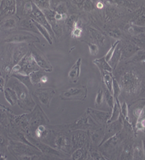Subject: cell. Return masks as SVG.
<instances>
[{
	"instance_id": "obj_5",
	"label": "cell",
	"mask_w": 145,
	"mask_h": 160,
	"mask_svg": "<svg viewBox=\"0 0 145 160\" xmlns=\"http://www.w3.org/2000/svg\"><path fill=\"white\" fill-rule=\"evenodd\" d=\"M31 113H26L19 116L13 115L12 118V128L19 130L26 135L30 134V125H31Z\"/></svg>"
},
{
	"instance_id": "obj_16",
	"label": "cell",
	"mask_w": 145,
	"mask_h": 160,
	"mask_svg": "<svg viewBox=\"0 0 145 160\" xmlns=\"http://www.w3.org/2000/svg\"><path fill=\"white\" fill-rule=\"evenodd\" d=\"M86 112L94 122L97 123L98 126H104V127L106 126L108 119L111 117L110 112L101 111L91 108H88Z\"/></svg>"
},
{
	"instance_id": "obj_1",
	"label": "cell",
	"mask_w": 145,
	"mask_h": 160,
	"mask_svg": "<svg viewBox=\"0 0 145 160\" xmlns=\"http://www.w3.org/2000/svg\"><path fill=\"white\" fill-rule=\"evenodd\" d=\"M12 89L16 91L18 96V105L21 109L31 112L36 106V102L30 94L29 89L25 85L15 79L12 84Z\"/></svg>"
},
{
	"instance_id": "obj_62",
	"label": "cell",
	"mask_w": 145,
	"mask_h": 160,
	"mask_svg": "<svg viewBox=\"0 0 145 160\" xmlns=\"http://www.w3.org/2000/svg\"><path fill=\"white\" fill-rule=\"evenodd\" d=\"M2 126L1 125H0V131H1V128H2Z\"/></svg>"
},
{
	"instance_id": "obj_28",
	"label": "cell",
	"mask_w": 145,
	"mask_h": 160,
	"mask_svg": "<svg viewBox=\"0 0 145 160\" xmlns=\"http://www.w3.org/2000/svg\"><path fill=\"white\" fill-rule=\"evenodd\" d=\"M18 26H19V29L20 30L33 32L39 34L37 28L36 27L34 22H33V20L31 19H24L20 22Z\"/></svg>"
},
{
	"instance_id": "obj_13",
	"label": "cell",
	"mask_w": 145,
	"mask_h": 160,
	"mask_svg": "<svg viewBox=\"0 0 145 160\" xmlns=\"http://www.w3.org/2000/svg\"><path fill=\"white\" fill-rule=\"evenodd\" d=\"M123 127H124V119H123L122 116L121 115L120 118L117 121L108 123V124L106 125L105 129H104V138H103L99 146H101L103 143L105 142L107 140L111 139V137L114 136L118 133L121 132Z\"/></svg>"
},
{
	"instance_id": "obj_48",
	"label": "cell",
	"mask_w": 145,
	"mask_h": 160,
	"mask_svg": "<svg viewBox=\"0 0 145 160\" xmlns=\"http://www.w3.org/2000/svg\"><path fill=\"white\" fill-rule=\"evenodd\" d=\"M128 106L127 103L124 102L122 105H121V115L123 116V119L126 121H129V116H128Z\"/></svg>"
},
{
	"instance_id": "obj_25",
	"label": "cell",
	"mask_w": 145,
	"mask_h": 160,
	"mask_svg": "<svg viewBox=\"0 0 145 160\" xmlns=\"http://www.w3.org/2000/svg\"><path fill=\"white\" fill-rule=\"evenodd\" d=\"M134 148L131 143H127L123 147L121 153L120 154V160H134Z\"/></svg>"
},
{
	"instance_id": "obj_33",
	"label": "cell",
	"mask_w": 145,
	"mask_h": 160,
	"mask_svg": "<svg viewBox=\"0 0 145 160\" xmlns=\"http://www.w3.org/2000/svg\"><path fill=\"white\" fill-rule=\"evenodd\" d=\"M88 146H84L75 151L71 155V160H85L87 159Z\"/></svg>"
},
{
	"instance_id": "obj_37",
	"label": "cell",
	"mask_w": 145,
	"mask_h": 160,
	"mask_svg": "<svg viewBox=\"0 0 145 160\" xmlns=\"http://www.w3.org/2000/svg\"><path fill=\"white\" fill-rule=\"evenodd\" d=\"M11 76L15 78L16 79H17L18 81H19L21 83H22L23 85H25L29 89H30L31 86H32V83H31L29 76L22 74H13Z\"/></svg>"
},
{
	"instance_id": "obj_59",
	"label": "cell",
	"mask_w": 145,
	"mask_h": 160,
	"mask_svg": "<svg viewBox=\"0 0 145 160\" xmlns=\"http://www.w3.org/2000/svg\"><path fill=\"white\" fill-rule=\"evenodd\" d=\"M96 6L98 8V9H102L103 6H104V3L101 2H98L96 4Z\"/></svg>"
},
{
	"instance_id": "obj_31",
	"label": "cell",
	"mask_w": 145,
	"mask_h": 160,
	"mask_svg": "<svg viewBox=\"0 0 145 160\" xmlns=\"http://www.w3.org/2000/svg\"><path fill=\"white\" fill-rule=\"evenodd\" d=\"M88 30H89V33L91 37L92 38L98 45L102 46L104 43V40H105V37H104V35H103L101 32L94 29V28H88Z\"/></svg>"
},
{
	"instance_id": "obj_8",
	"label": "cell",
	"mask_w": 145,
	"mask_h": 160,
	"mask_svg": "<svg viewBox=\"0 0 145 160\" xmlns=\"http://www.w3.org/2000/svg\"><path fill=\"white\" fill-rule=\"evenodd\" d=\"M29 51L31 53V55H32L35 61L37 63L40 69L43 70L44 72H50L52 71V66L49 62L47 57L33 43L30 45Z\"/></svg>"
},
{
	"instance_id": "obj_55",
	"label": "cell",
	"mask_w": 145,
	"mask_h": 160,
	"mask_svg": "<svg viewBox=\"0 0 145 160\" xmlns=\"http://www.w3.org/2000/svg\"><path fill=\"white\" fill-rule=\"evenodd\" d=\"M9 145V140L6 139V138L0 133V146L1 147H8Z\"/></svg>"
},
{
	"instance_id": "obj_40",
	"label": "cell",
	"mask_w": 145,
	"mask_h": 160,
	"mask_svg": "<svg viewBox=\"0 0 145 160\" xmlns=\"http://www.w3.org/2000/svg\"><path fill=\"white\" fill-rule=\"evenodd\" d=\"M104 99H105L106 103L108 104V107L110 109H112V108L114 107V102H115V99H114V96H113V94L110 91H108L106 88L104 89Z\"/></svg>"
},
{
	"instance_id": "obj_46",
	"label": "cell",
	"mask_w": 145,
	"mask_h": 160,
	"mask_svg": "<svg viewBox=\"0 0 145 160\" xmlns=\"http://www.w3.org/2000/svg\"><path fill=\"white\" fill-rule=\"evenodd\" d=\"M32 1H26L25 2L24 5V9H23L22 15L23 16H29L31 14V12H32Z\"/></svg>"
},
{
	"instance_id": "obj_50",
	"label": "cell",
	"mask_w": 145,
	"mask_h": 160,
	"mask_svg": "<svg viewBox=\"0 0 145 160\" xmlns=\"http://www.w3.org/2000/svg\"><path fill=\"white\" fill-rule=\"evenodd\" d=\"M90 156L94 160H109L104 155L98 151H92L90 152Z\"/></svg>"
},
{
	"instance_id": "obj_47",
	"label": "cell",
	"mask_w": 145,
	"mask_h": 160,
	"mask_svg": "<svg viewBox=\"0 0 145 160\" xmlns=\"http://www.w3.org/2000/svg\"><path fill=\"white\" fill-rule=\"evenodd\" d=\"M120 42H121V40H117L115 42L113 43V45H112V46H111V47L110 48V49L108 50V52H107L105 56H104V58H105L106 61L108 62V61H109V60L111 59V56H112L113 53H114V50H115L116 47H117V46H118V45L120 43Z\"/></svg>"
},
{
	"instance_id": "obj_53",
	"label": "cell",
	"mask_w": 145,
	"mask_h": 160,
	"mask_svg": "<svg viewBox=\"0 0 145 160\" xmlns=\"http://www.w3.org/2000/svg\"><path fill=\"white\" fill-rule=\"evenodd\" d=\"M94 2L91 1H85L84 4L82 6V8L86 12H91V10H93V9H94Z\"/></svg>"
},
{
	"instance_id": "obj_61",
	"label": "cell",
	"mask_w": 145,
	"mask_h": 160,
	"mask_svg": "<svg viewBox=\"0 0 145 160\" xmlns=\"http://www.w3.org/2000/svg\"><path fill=\"white\" fill-rule=\"evenodd\" d=\"M85 160H94V159H93L91 157H90V158H87Z\"/></svg>"
},
{
	"instance_id": "obj_32",
	"label": "cell",
	"mask_w": 145,
	"mask_h": 160,
	"mask_svg": "<svg viewBox=\"0 0 145 160\" xmlns=\"http://www.w3.org/2000/svg\"><path fill=\"white\" fill-rule=\"evenodd\" d=\"M121 116V104L119 102V100L117 99L115 100V102H114V107L112 108V111L111 113V117L108 119V123L113 122L117 121Z\"/></svg>"
},
{
	"instance_id": "obj_27",
	"label": "cell",
	"mask_w": 145,
	"mask_h": 160,
	"mask_svg": "<svg viewBox=\"0 0 145 160\" xmlns=\"http://www.w3.org/2000/svg\"><path fill=\"white\" fill-rule=\"evenodd\" d=\"M121 59H122V54H121V42H120V43L118 45L115 50H114L111 59L108 61V64L110 65V66H111V69L113 70L115 69Z\"/></svg>"
},
{
	"instance_id": "obj_54",
	"label": "cell",
	"mask_w": 145,
	"mask_h": 160,
	"mask_svg": "<svg viewBox=\"0 0 145 160\" xmlns=\"http://www.w3.org/2000/svg\"><path fill=\"white\" fill-rule=\"evenodd\" d=\"M134 26H141V27H145V14L141 15L138 19H136V21L134 22Z\"/></svg>"
},
{
	"instance_id": "obj_3",
	"label": "cell",
	"mask_w": 145,
	"mask_h": 160,
	"mask_svg": "<svg viewBox=\"0 0 145 160\" xmlns=\"http://www.w3.org/2000/svg\"><path fill=\"white\" fill-rule=\"evenodd\" d=\"M121 90L131 95L138 94L141 89V82L139 77L133 72H126L121 77L120 83Z\"/></svg>"
},
{
	"instance_id": "obj_60",
	"label": "cell",
	"mask_w": 145,
	"mask_h": 160,
	"mask_svg": "<svg viewBox=\"0 0 145 160\" xmlns=\"http://www.w3.org/2000/svg\"><path fill=\"white\" fill-rule=\"evenodd\" d=\"M142 142H143V150H144V154L145 156V136L143 137Z\"/></svg>"
},
{
	"instance_id": "obj_26",
	"label": "cell",
	"mask_w": 145,
	"mask_h": 160,
	"mask_svg": "<svg viewBox=\"0 0 145 160\" xmlns=\"http://www.w3.org/2000/svg\"><path fill=\"white\" fill-rule=\"evenodd\" d=\"M104 129H103L102 128H100V129L95 128V129H91L89 132V136L91 139V142L94 144L98 145V146H100L103 138H104Z\"/></svg>"
},
{
	"instance_id": "obj_14",
	"label": "cell",
	"mask_w": 145,
	"mask_h": 160,
	"mask_svg": "<svg viewBox=\"0 0 145 160\" xmlns=\"http://www.w3.org/2000/svg\"><path fill=\"white\" fill-rule=\"evenodd\" d=\"M29 17L30 19L34 20L35 22H38L39 24L41 25V26H42L43 27L46 28L48 32V33L50 34V36H51V38L55 37V33L54 32H53L52 28H51L50 23L48 22V21L46 18L45 15L43 14L42 12H41L34 3H33L32 5V12H31V14L30 15Z\"/></svg>"
},
{
	"instance_id": "obj_64",
	"label": "cell",
	"mask_w": 145,
	"mask_h": 160,
	"mask_svg": "<svg viewBox=\"0 0 145 160\" xmlns=\"http://www.w3.org/2000/svg\"><path fill=\"white\" fill-rule=\"evenodd\" d=\"M144 63H145V61H144Z\"/></svg>"
},
{
	"instance_id": "obj_52",
	"label": "cell",
	"mask_w": 145,
	"mask_h": 160,
	"mask_svg": "<svg viewBox=\"0 0 145 160\" xmlns=\"http://www.w3.org/2000/svg\"><path fill=\"white\" fill-rule=\"evenodd\" d=\"M108 35L110 36L113 38H115V39H120L121 37V32L119 29H109L108 31Z\"/></svg>"
},
{
	"instance_id": "obj_49",
	"label": "cell",
	"mask_w": 145,
	"mask_h": 160,
	"mask_svg": "<svg viewBox=\"0 0 145 160\" xmlns=\"http://www.w3.org/2000/svg\"><path fill=\"white\" fill-rule=\"evenodd\" d=\"M104 102V92L101 89H100L98 91L95 98V105L97 106H100L102 105Z\"/></svg>"
},
{
	"instance_id": "obj_17",
	"label": "cell",
	"mask_w": 145,
	"mask_h": 160,
	"mask_svg": "<svg viewBox=\"0 0 145 160\" xmlns=\"http://www.w3.org/2000/svg\"><path fill=\"white\" fill-rule=\"evenodd\" d=\"M71 150L75 151L85 146L88 142V133L84 130H75L71 134Z\"/></svg>"
},
{
	"instance_id": "obj_22",
	"label": "cell",
	"mask_w": 145,
	"mask_h": 160,
	"mask_svg": "<svg viewBox=\"0 0 145 160\" xmlns=\"http://www.w3.org/2000/svg\"><path fill=\"white\" fill-rule=\"evenodd\" d=\"M29 52V48L26 45L18 46L12 52V66L17 65Z\"/></svg>"
},
{
	"instance_id": "obj_41",
	"label": "cell",
	"mask_w": 145,
	"mask_h": 160,
	"mask_svg": "<svg viewBox=\"0 0 145 160\" xmlns=\"http://www.w3.org/2000/svg\"><path fill=\"white\" fill-rule=\"evenodd\" d=\"M77 21V16H75V15H71V16H67V18H66L65 22L66 28H67V30L69 32H72L73 29H74L75 24V22Z\"/></svg>"
},
{
	"instance_id": "obj_39",
	"label": "cell",
	"mask_w": 145,
	"mask_h": 160,
	"mask_svg": "<svg viewBox=\"0 0 145 160\" xmlns=\"http://www.w3.org/2000/svg\"><path fill=\"white\" fill-rule=\"evenodd\" d=\"M131 40H132V42L134 43L140 49L145 50V35L144 33L132 36Z\"/></svg>"
},
{
	"instance_id": "obj_19",
	"label": "cell",
	"mask_w": 145,
	"mask_h": 160,
	"mask_svg": "<svg viewBox=\"0 0 145 160\" xmlns=\"http://www.w3.org/2000/svg\"><path fill=\"white\" fill-rule=\"evenodd\" d=\"M121 54H122V57L127 58V59H130L132 57L134 54L141 50L138 46H136L134 43L132 42H121Z\"/></svg>"
},
{
	"instance_id": "obj_42",
	"label": "cell",
	"mask_w": 145,
	"mask_h": 160,
	"mask_svg": "<svg viewBox=\"0 0 145 160\" xmlns=\"http://www.w3.org/2000/svg\"><path fill=\"white\" fill-rule=\"evenodd\" d=\"M121 91H122V90H121V86H120L119 83H118V82L114 78V79H113L112 84V94L114 99H118V97H119L120 95L121 94Z\"/></svg>"
},
{
	"instance_id": "obj_6",
	"label": "cell",
	"mask_w": 145,
	"mask_h": 160,
	"mask_svg": "<svg viewBox=\"0 0 145 160\" xmlns=\"http://www.w3.org/2000/svg\"><path fill=\"white\" fill-rule=\"evenodd\" d=\"M67 127L68 129L72 130V131H75V130H84V131H85V129L91 130L98 128V125L93 121L92 119L87 113V112H85L79 119H78L71 124L68 125Z\"/></svg>"
},
{
	"instance_id": "obj_51",
	"label": "cell",
	"mask_w": 145,
	"mask_h": 160,
	"mask_svg": "<svg viewBox=\"0 0 145 160\" xmlns=\"http://www.w3.org/2000/svg\"><path fill=\"white\" fill-rule=\"evenodd\" d=\"M86 44L88 46L89 48V52L91 53V55L92 56H97L98 54V45L95 43H91L88 42H85Z\"/></svg>"
},
{
	"instance_id": "obj_38",
	"label": "cell",
	"mask_w": 145,
	"mask_h": 160,
	"mask_svg": "<svg viewBox=\"0 0 145 160\" xmlns=\"http://www.w3.org/2000/svg\"><path fill=\"white\" fill-rule=\"evenodd\" d=\"M48 134H49V131L46 125H40L35 130V135L37 139H45L48 137Z\"/></svg>"
},
{
	"instance_id": "obj_57",
	"label": "cell",
	"mask_w": 145,
	"mask_h": 160,
	"mask_svg": "<svg viewBox=\"0 0 145 160\" xmlns=\"http://www.w3.org/2000/svg\"><path fill=\"white\" fill-rule=\"evenodd\" d=\"M6 80H5L3 76H0V92H4L5 89V84H6Z\"/></svg>"
},
{
	"instance_id": "obj_35",
	"label": "cell",
	"mask_w": 145,
	"mask_h": 160,
	"mask_svg": "<svg viewBox=\"0 0 145 160\" xmlns=\"http://www.w3.org/2000/svg\"><path fill=\"white\" fill-rule=\"evenodd\" d=\"M33 22H34L36 27L37 28V29H38V31H39V34L41 35V36H42L43 37H44L45 39H46V41H47L50 45H52L53 44L52 38H51V36H50V34L48 33L47 29H46L45 27H43L42 26H41V25L39 24L38 22H35L34 20H33Z\"/></svg>"
},
{
	"instance_id": "obj_45",
	"label": "cell",
	"mask_w": 145,
	"mask_h": 160,
	"mask_svg": "<svg viewBox=\"0 0 145 160\" xmlns=\"http://www.w3.org/2000/svg\"><path fill=\"white\" fill-rule=\"evenodd\" d=\"M32 2L41 11L51 9V2H50V1H32Z\"/></svg>"
},
{
	"instance_id": "obj_29",
	"label": "cell",
	"mask_w": 145,
	"mask_h": 160,
	"mask_svg": "<svg viewBox=\"0 0 145 160\" xmlns=\"http://www.w3.org/2000/svg\"><path fill=\"white\" fill-rule=\"evenodd\" d=\"M5 98L11 106H15L18 102V96L16 91L11 87H6L4 92Z\"/></svg>"
},
{
	"instance_id": "obj_44",
	"label": "cell",
	"mask_w": 145,
	"mask_h": 160,
	"mask_svg": "<svg viewBox=\"0 0 145 160\" xmlns=\"http://www.w3.org/2000/svg\"><path fill=\"white\" fill-rule=\"evenodd\" d=\"M130 62H144L145 61V50H139L135 54L129 59Z\"/></svg>"
},
{
	"instance_id": "obj_36",
	"label": "cell",
	"mask_w": 145,
	"mask_h": 160,
	"mask_svg": "<svg viewBox=\"0 0 145 160\" xmlns=\"http://www.w3.org/2000/svg\"><path fill=\"white\" fill-rule=\"evenodd\" d=\"M45 75L46 74H45L44 71L41 69H39L38 70V71L31 72V74L29 75V77H30V79H31V83H32V85H36V84H39V83H41V79H42V77L45 76Z\"/></svg>"
},
{
	"instance_id": "obj_7",
	"label": "cell",
	"mask_w": 145,
	"mask_h": 160,
	"mask_svg": "<svg viewBox=\"0 0 145 160\" xmlns=\"http://www.w3.org/2000/svg\"><path fill=\"white\" fill-rule=\"evenodd\" d=\"M88 90L85 86L81 87H72L62 92L60 97L63 100H78L84 101L87 98Z\"/></svg>"
},
{
	"instance_id": "obj_21",
	"label": "cell",
	"mask_w": 145,
	"mask_h": 160,
	"mask_svg": "<svg viewBox=\"0 0 145 160\" xmlns=\"http://www.w3.org/2000/svg\"><path fill=\"white\" fill-rule=\"evenodd\" d=\"M13 114L10 109L0 104V125L4 128H8L11 125Z\"/></svg>"
},
{
	"instance_id": "obj_23",
	"label": "cell",
	"mask_w": 145,
	"mask_h": 160,
	"mask_svg": "<svg viewBox=\"0 0 145 160\" xmlns=\"http://www.w3.org/2000/svg\"><path fill=\"white\" fill-rule=\"evenodd\" d=\"M81 58H79L76 62L71 66V69L68 72V78L72 82L76 83L79 79L80 73H81Z\"/></svg>"
},
{
	"instance_id": "obj_11",
	"label": "cell",
	"mask_w": 145,
	"mask_h": 160,
	"mask_svg": "<svg viewBox=\"0 0 145 160\" xmlns=\"http://www.w3.org/2000/svg\"><path fill=\"white\" fill-rule=\"evenodd\" d=\"M4 42L10 44H18V43H31L32 44L35 42H39V39L31 33L28 32H16L8 36Z\"/></svg>"
},
{
	"instance_id": "obj_15",
	"label": "cell",
	"mask_w": 145,
	"mask_h": 160,
	"mask_svg": "<svg viewBox=\"0 0 145 160\" xmlns=\"http://www.w3.org/2000/svg\"><path fill=\"white\" fill-rule=\"evenodd\" d=\"M33 94L41 104L49 107L50 102L56 95V90L53 88H40L36 89Z\"/></svg>"
},
{
	"instance_id": "obj_9",
	"label": "cell",
	"mask_w": 145,
	"mask_h": 160,
	"mask_svg": "<svg viewBox=\"0 0 145 160\" xmlns=\"http://www.w3.org/2000/svg\"><path fill=\"white\" fill-rule=\"evenodd\" d=\"M18 64L20 66V71L17 74L29 76L33 72L38 71V70L40 69V68L37 65V63L36 62V61H35L34 58H33L32 55L30 52V51Z\"/></svg>"
},
{
	"instance_id": "obj_20",
	"label": "cell",
	"mask_w": 145,
	"mask_h": 160,
	"mask_svg": "<svg viewBox=\"0 0 145 160\" xmlns=\"http://www.w3.org/2000/svg\"><path fill=\"white\" fill-rule=\"evenodd\" d=\"M145 108V99H138L134 102L131 106H130V111H131L132 116L135 119V124L138 119L141 117L144 114Z\"/></svg>"
},
{
	"instance_id": "obj_4",
	"label": "cell",
	"mask_w": 145,
	"mask_h": 160,
	"mask_svg": "<svg viewBox=\"0 0 145 160\" xmlns=\"http://www.w3.org/2000/svg\"><path fill=\"white\" fill-rule=\"evenodd\" d=\"M26 137L30 142L36 146L38 149L41 152L42 154L45 156H51V157H59V158H65L66 156L65 154H62V152L58 151V149H55V148L51 147V146H48L46 143L42 142L39 141V139H36V138L33 137L31 135H26Z\"/></svg>"
},
{
	"instance_id": "obj_10",
	"label": "cell",
	"mask_w": 145,
	"mask_h": 160,
	"mask_svg": "<svg viewBox=\"0 0 145 160\" xmlns=\"http://www.w3.org/2000/svg\"><path fill=\"white\" fill-rule=\"evenodd\" d=\"M31 125H30V134L32 130H36V128L40 125H48L49 119L47 116L44 113L43 110L40 107L39 105H36L35 109L31 112Z\"/></svg>"
},
{
	"instance_id": "obj_34",
	"label": "cell",
	"mask_w": 145,
	"mask_h": 160,
	"mask_svg": "<svg viewBox=\"0 0 145 160\" xmlns=\"http://www.w3.org/2000/svg\"><path fill=\"white\" fill-rule=\"evenodd\" d=\"M101 73V76H102V79L104 82V85L105 86V88L108 91L111 92L112 93V84H113V77L112 73L108 72H103Z\"/></svg>"
},
{
	"instance_id": "obj_24",
	"label": "cell",
	"mask_w": 145,
	"mask_h": 160,
	"mask_svg": "<svg viewBox=\"0 0 145 160\" xmlns=\"http://www.w3.org/2000/svg\"><path fill=\"white\" fill-rule=\"evenodd\" d=\"M19 17L17 16H12L11 18H7V19H3L2 21L0 22V29L2 31H6V30H11L17 26L19 25Z\"/></svg>"
},
{
	"instance_id": "obj_12",
	"label": "cell",
	"mask_w": 145,
	"mask_h": 160,
	"mask_svg": "<svg viewBox=\"0 0 145 160\" xmlns=\"http://www.w3.org/2000/svg\"><path fill=\"white\" fill-rule=\"evenodd\" d=\"M55 149L61 150L65 153H69L71 150V136L68 133L59 132L55 136L53 140Z\"/></svg>"
},
{
	"instance_id": "obj_2",
	"label": "cell",
	"mask_w": 145,
	"mask_h": 160,
	"mask_svg": "<svg viewBox=\"0 0 145 160\" xmlns=\"http://www.w3.org/2000/svg\"><path fill=\"white\" fill-rule=\"evenodd\" d=\"M9 152L14 156H40L42 153L36 147L29 146L22 142L16 141L13 139L9 140V145L7 147Z\"/></svg>"
},
{
	"instance_id": "obj_56",
	"label": "cell",
	"mask_w": 145,
	"mask_h": 160,
	"mask_svg": "<svg viewBox=\"0 0 145 160\" xmlns=\"http://www.w3.org/2000/svg\"><path fill=\"white\" fill-rule=\"evenodd\" d=\"M51 156H43L41 155L40 156H31V160H51Z\"/></svg>"
},
{
	"instance_id": "obj_30",
	"label": "cell",
	"mask_w": 145,
	"mask_h": 160,
	"mask_svg": "<svg viewBox=\"0 0 145 160\" xmlns=\"http://www.w3.org/2000/svg\"><path fill=\"white\" fill-rule=\"evenodd\" d=\"M94 64H95L98 68L99 69L100 72H112L113 69H111V67L110 66V65L108 64V62L106 61L105 58L101 57L99 58V59H96L93 61Z\"/></svg>"
},
{
	"instance_id": "obj_63",
	"label": "cell",
	"mask_w": 145,
	"mask_h": 160,
	"mask_svg": "<svg viewBox=\"0 0 145 160\" xmlns=\"http://www.w3.org/2000/svg\"><path fill=\"white\" fill-rule=\"evenodd\" d=\"M144 35H145V32H144Z\"/></svg>"
},
{
	"instance_id": "obj_43",
	"label": "cell",
	"mask_w": 145,
	"mask_h": 160,
	"mask_svg": "<svg viewBox=\"0 0 145 160\" xmlns=\"http://www.w3.org/2000/svg\"><path fill=\"white\" fill-rule=\"evenodd\" d=\"M71 33L72 37L75 38V39L81 37V34H82V28H81V22L78 21V20L76 22L75 24L74 29H73Z\"/></svg>"
},
{
	"instance_id": "obj_18",
	"label": "cell",
	"mask_w": 145,
	"mask_h": 160,
	"mask_svg": "<svg viewBox=\"0 0 145 160\" xmlns=\"http://www.w3.org/2000/svg\"><path fill=\"white\" fill-rule=\"evenodd\" d=\"M16 1L3 0L0 1V22L7 16H13L16 14Z\"/></svg>"
},
{
	"instance_id": "obj_58",
	"label": "cell",
	"mask_w": 145,
	"mask_h": 160,
	"mask_svg": "<svg viewBox=\"0 0 145 160\" xmlns=\"http://www.w3.org/2000/svg\"><path fill=\"white\" fill-rule=\"evenodd\" d=\"M16 160H31V156H14Z\"/></svg>"
}]
</instances>
